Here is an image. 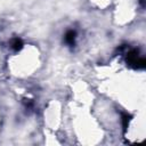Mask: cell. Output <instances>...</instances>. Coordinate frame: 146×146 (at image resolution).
Instances as JSON below:
<instances>
[{"label":"cell","instance_id":"3","mask_svg":"<svg viewBox=\"0 0 146 146\" xmlns=\"http://www.w3.org/2000/svg\"><path fill=\"white\" fill-rule=\"evenodd\" d=\"M11 48H13L14 50H16V51L21 50V49L23 48V41H22L21 39H18V38L14 39V40L11 41Z\"/></svg>","mask_w":146,"mask_h":146},{"label":"cell","instance_id":"1","mask_svg":"<svg viewBox=\"0 0 146 146\" xmlns=\"http://www.w3.org/2000/svg\"><path fill=\"white\" fill-rule=\"evenodd\" d=\"M127 63L133 68H144L145 67V58L139 56V51L137 49H132L127 54Z\"/></svg>","mask_w":146,"mask_h":146},{"label":"cell","instance_id":"5","mask_svg":"<svg viewBox=\"0 0 146 146\" xmlns=\"http://www.w3.org/2000/svg\"><path fill=\"white\" fill-rule=\"evenodd\" d=\"M140 3H141V5L144 6V0H140Z\"/></svg>","mask_w":146,"mask_h":146},{"label":"cell","instance_id":"2","mask_svg":"<svg viewBox=\"0 0 146 146\" xmlns=\"http://www.w3.org/2000/svg\"><path fill=\"white\" fill-rule=\"evenodd\" d=\"M75 38H76V33H75V31L70 30V31L66 32L64 40H65V42H66L67 44H70V46H74V43H75Z\"/></svg>","mask_w":146,"mask_h":146},{"label":"cell","instance_id":"4","mask_svg":"<svg viewBox=\"0 0 146 146\" xmlns=\"http://www.w3.org/2000/svg\"><path fill=\"white\" fill-rule=\"evenodd\" d=\"M130 119H131V116H130L129 114H127V113H123V114H122V123H123V129H124V131H125L127 128H128V124H129Z\"/></svg>","mask_w":146,"mask_h":146}]
</instances>
